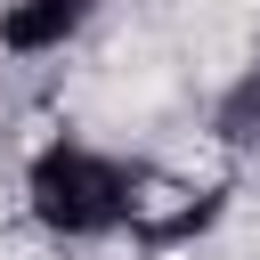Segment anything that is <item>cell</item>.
<instances>
[{
  "label": "cell",
  "mask_w": 260,
  "mask_h": 260,
  "mask_svg": "<svg viewBox=\"0 0 260 260\" xmlns=\"http://www.w3.org/2000/svg\"><path fill=\"white\" fill-rule=\"evenodd\" d=\"M130 162L106 154V146H81V138H57L32 154L24 171V211L65 236V244H89V236H122L130 228Z\"/></svg>",
  "instance_id": "obj_1"
},
{
  "label": "cell",
  "mask_w": 260,
  "mask_h": 260,
  "mask_svg": "<svg viewBox=\"0 0 260 260\" xmlns=\"http://www.w3.org/2000/svg\"><path fill=\"white\" fill-rule=\"evenodd\" d=\"M89 16H98V0H0V49H16V57H57Z\"/></svg>",
  "instance_id": "obj_2"
}]
</instances>
